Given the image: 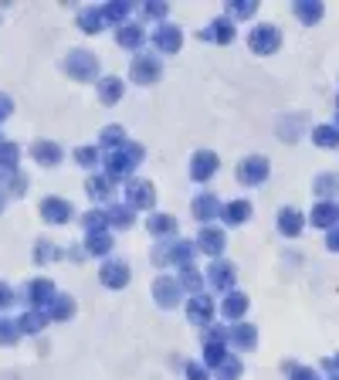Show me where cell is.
<instances>
[{"mask_svg": "<svg viewBox=\"0 0 339 380\" xmlns=\"http://www.w3.org/2000/svg\"><path fill=\"white\" fill-rule=\"evenodd\" d=\"M143 156H146V150H143L139 143H129V139H126L119 150H109V156H106V177L112 183L126 180V177H129V173L143 163Z\"/></svg>", "mask_w": 339, "mask_h": 380, "instance_id": "obj_1", "label": "cell"}, {"mask_svg": "<svg viewBox=\"0 0 339 380\" xmlns=\"http://www.w3.org/2000/svg\"><path fill=\"white\" fill-rule=\"evenodd\" d=\"M194 251H197V244L194 241H163V244H156V251H153V261L156 265H190V259H194Z\"/></svg>", "mask_w": 339, "mask_h": 380, "instance_id": "obj_2", "label": "cell"}, {"mask_svg": "<svg viewBox=\"0 0 339 380\" xmlns=\"http://www.w3.org/2000/svg\"><path fill=\"white\" fill-rule=\"evenodd\" d=\"M65 72L78 82H92V78H99V58L92 51H72L65 58Z\"/></svg>", "mask_w": 339, "mask_h": 380, "instance_id": "obj_3", "label": "cell"}, {"mask_svg": "<svg viewBox=\"0 0 339 380\" xmlns=\"http://www.w3.org/2000/svg\"><path fill=\"white\" fill-rule=\"evenodd\" d=\"M156 204V190L150 180H136V177H129L126 180V207H133V211H150Z\"/></svg>", "mask_w": 339, "mask_h": 380, "instance_id": "obj_4", "label": "cell"}, {"mask_svg": "<svg viewBox=\"0 0 339 380\" xmlns=\"http://www.w3.org/2000/svg\"><path fill=\"white\" fill-rule=\"evenodd\" d=\"M278 45H282V34H278L275 24H258V28H251V34H248V48H251L255 55H275Z\"/></svg>", "mask_w": 339, "mask_h": 380, "instance_id": "obj_5", "label": "cell"}, {"mask_svg": "<svg viewBox=\"0 0 339 380\" xmlns=\"http://www.w3.org/2000/svg\"><path fill=\"white\" fill-rule=\"evenodd\" d=\"M160 72H163V65L156 55H136L133 65H129V75L136 85H156L160 82Z\"/></svg>", "mask_w": 339, "mask_h": 380, "instance_id": "obj_6", "label": "cell"}, {"mask_svg": "<svg viewBox=\"0 0 339 380\" xmlns=\"http://www.w3.org/2000/svg\"><path fill=\"white\" fill-rule=\"evenodd\" d=\"M268 160L265 156H245L241 163H238V183H245V187H258V183L268 180Z\"/></svg>", "mask_w": 339, "mask_h": 380, "instance_id": "obj_7", "label": "cell"}, {"mask_svg": "<svg viewBox=\"0 0 339 380\" xmlns=\"http://www.w3.org/2000/svg\"><path fill=\"white\" fill-rule=\"evenodd\" d=\"M234 278H238V275H234L231 261L214 259L211 265H207V278H204V282H207L211 289H217V292H234Z\"/></svg>", "mask_w": 339, "mask_h": 380, "instance_id": "obj_8", "label": "cell"}, {"mask_svg": "<svg viewBox=\"0 0 339 380\" xmlns=\"http://www.w3.org/2000/svg\"><path fill=\"white\" fill-rule=\"evenodd\" d=\"M180 295H184V289H180V282L177 278H170V275H160L153 282V299L160 309H173V305H180Z\"/></svg>", "mask_w": 339, "mask_h": 380, "instance_id": "obj_9", "label": "cell"}, {"mask_svg": "<svg viewBox=\"0 0 339 380\" xmlns=\"http://www.w3.org/2000/svg\"><path fill=\"white\" fill-rule=\"evenodd\" d=\"M184 45V31L177 28V24H160L153 31V48L160 55H177Z\"/></svg>", "mask_w": 339, "mask_h": 380, "instance_id": "obj_10", "label": "cell"}, {"mask_svg": "<svg viewBox=\"0 0 339 380\" xmlns=\"http://www.w3.org/2000/svg\"><path fill=\"white\" fill-rule=\"evenodd\" d=\"M187 320L194 322V326H201V330H207L211 326V320H214V299H207V295H190L187 299Z\"/></svg>", "mask_w": 339, "mask_h": 380, "instance_id": "obj_11", "label": "cell"}, {"mask_svg": "<svg viewBox=\"0 0 339 380\" xmlns=\"http://www.w3.org/2000/svg\"><path fill=\"white\" fill-rule=\"evenodd\" d=\"M217 170H221V160H217V153L214 150H201V153H194V160H190V177L197 183L204 180H211Z\"/></svg>", "mask_w": 339, "mask_h": 380, "instance_id": "obj_12", "label": "cell"}, {"mask_svg": "<svg viewBox=\"0 0 339 380\" xmlns=\"http://www.w3.org/2000/svg\"><path fill=\"white\" fill-rule=\"evenodd\" d=\"M24 295H28L31 309H41V313H45L48 305H51V299H55L58 292H55V282H51V278H34V282H28Z\"/></svg>", "mask_w": 339, "mask_h": 380, "instance_id": "obj_13", "label": "cell"}, {"mask_svg": "<svg viewBox=\"0 0 339 380\" xmlns=\"http://www.w3.org/2000/svg\"><path fill=\"white\" fill-rule=\"evenodd\" d=\"M194 244H197L201 251H207V255L221 259V251H224V244H228V234H224V228H217V224H207V228H201V234H197Z\"/></svg>", "mask_w": 339, "mask_h": 380, "instance_id": "obj_14", "label": "cell"}, {"mask_svg": "<svg viewBox=\"0 0 339 380\" xmlns=\"http://www.w3.org/2000/svg\"><path fill=\"white\" fill-rule=\"evenodd\" d=\"M234 34H238V31H234V21H231V17H214V21H211V24L201 31L204 41H214V45H231Z\"/></svg>", "mask_w": 339, "mask_h": 380, "instance_id": "obj_15", "label": "cell"}, {"mask_svg": "<svg viewBox=\"0 0 339 380\" xmlns=\"http://www.w3.org/2000/svg\"><path fill=\"white\" fill-rule=\"evenodd\" d=\"M221 207H224V204H221L211 190H204V194H197V197H194V217L201 221L204 228H207L211 221H217V217H221Z\"/></svg>", "mask_w": 339, "mask_h": 380, "instance_id": "obj_16", "label": "cell"}, {"mask_svg": "<svg viewBox=\"0 0 339 380\" xmlns=\"http://www.w3.org/2000/svg\"><path fill=\"white\" fill-rule=\"evenodd\" d=\"M99 282L106 289H126L129 286V265L126 261H106L102 272H99Z\"/></svg>", "mask_w": 339, "mask_h": 380, "instance_id": "obj_17", "label": "cell"}, {"mask_svg": "<svg viewBox=\"0 0 339 380\" xmlns=\"http://www.w3.org/2000/svg\"><path fill=\"white\" fill-rule=\"evenodd\" d=\"M72 204L65 197H45L41 200V217H45L48 224H65V221H72Z\"/></svg>", "mask_w": 339, "mask_h": 380, "instance_id": "obj_18", "label": "cell"}, {"mask_svg": "<svg viewBox=\"0 0 339 380\" xmlns=\"http://www.w3.org/2000/svg\"><path fill=\"white\" fill-rule=\"evenodd\" d=\"M309 221H312L316 228H323V231L336 228L339 224V204L336 200H319V204L312 207V214H309Z\"/></svg>", "mask_w": 339, "mask_h": 380, "instance_id": "obj_19", "label": "cell"}, {"mask_svg": "<svg viewBox=\"0 0 339 380\" xmlns=\"http://www.w3.org/2000/svg\"><path fill=\"white\" fill-rule=\"evenodd\" d=\"M116 41H119L123 48H129V51H136V48H143V41H146V31H143V24L126 21V24L116 28Z\"/></svg>", "mask_w": 339, "mask_h": 380, "instance_id": "obj_20", "label": "cell"}, {"mask_svg": "<svg viewBox=\"0 0 339 380\" xmlns=\"http://www.w3.org/2000/svg\"><path fill=\"white\" fill-rule=\"evenodd\" d=\"M302 228H306V217H302L299 207H282V211H278V231H282L285 238H295Z\"/></svg>", "mask_w": 339, "mask_h": 380, "instance_id": "obj_21", "label": "cell"}, {"mask_svg": "<svg viewBox=\"0 0 339 380\" xmlns=\"http://www.w3.org/2000/svg\"><path fill=\"white\" fill-rule=\"evenodd\" d=\"M31 156L41 163V167H55V163H62V146L51 143V139H38L31 146Z\"/></svg>", "mask_w": 339, "mask_h": 380, "instance_id": "obj_22", "label": "cell"}, {"mask_svg": "<svg viewBox=\"0 0 339 380\" xmlns=\"http://www.w3.org/2000/svg\"><path fill=\"white\" fill-rule=\"evenodd\" d=\"M228 340H231L238 350H255V347H258V330L248 326V322H238V326L228 330Z\"/></svg>", "mask_w": 339, "mask_h": 380, "instance_id": "obj_23", "label": "cell"}, {"mask_svg": "<svg viewBox=\"0 0 339 380\" xmlns=\"http://www.w3.org/2000/svg\"><path fill=\"white\" fill-rule=\"evenodd\" d=\"M48 322H65V320H72L75 316V299L72 295H55L51 299V305H48Z\"/></svg>", "mask_w": 339, "mask_h": 380, "instance_id": "obj_24", "label": "cell"}, {"mask_svg": "<svg viewBox=\"0 0 339 380\" xmlns=\"http://www.w3.org/2000/svg\"><path fill=\"white\" fill-rule=\"evenodd\" d=\"M248 305H251V299L245 292H228L224 303H221V313H224V320H241L248 313Z\"/></svg>", "mask_w": 339, "mask_h": 380, "instance_id": "obj_25", "label": "cell"}, {"mask_svg": "<svg viewBox=\"0 0 339 380\" xmlns=\"http://www.w3.org/2000/svg\"><path fill=\"white\" fill-rule=\"evenodd\" d=\"M221 217H224V224H231V228L245 224L248 217H251V200H231V204H224V207H221Z\"/></svg>", "mask_w": 339, "mask_h": 380, "instance_id": "obj_26", "label": "cell"}, {"mask_svg": "<svg viewBox=\"0 0 339 380\" xmlns=\"http://www.w3.org/2000/svg\"><path fill=\"white\" fill-rule=\"evenodd\" d=\"M146 228H150V234H153V238H160V241H170V238L177 234V221H173L170 214H150Z\"/></svg>", "mask_w": 339, "mask_h": 380, "instance_id": "obj_27", "label": "cell"}, {"mask_svg": "<svg viewBox=\"0 0 339 380\" xmlns=\"http://www.w3.org/2000/svg\"><path fill=\"white\" fill-rule=\"evenodd\" d=\"M177 282H180V289H187L190 295H201V289H204V275H201L197 265H180Z\"/></svg>", "mask_w": 339, "mask_h": 380, "instance_id": "obj_28", "label": "cell"}, {"mask_svg": "<svg viewBox=\"0 0 339 380\" xmlns=\"http://www.w3.org/2000/svg\"><path fill=\"white\" fill-rule=\"evenodd\" d=\"M123 92H126V85H123V82H119L116 75L99 78V99H102L106 106H116V102L123 99Z\"/></svg>", "mask_w": 339, "mask_h": 380, "instance_id": "obj_29", "label": "cell"}, {"mask_svg": "<svg viewBox=\"0 0 339 380\" xmlns=\"http://www.w3.org/2000/svg\"><path fill=\"white\" fill-rule=\"evenodd\" d=\"M295 17L299 21H306V24H319L323 21V14H326V7L319 4V0H295Z\"/></svg>", "mask_w": 339, "mask_h": 380, "instance_id": "obj_30", "label": "cell"}, {"mask_svg": "<svg viewBox=\"0 0 339 380\" xmlns=\"http://www.w3.org/2000/svg\"><path fill=\"white\" fill-rule=\"evenodd\" d=\"M312 143H316L319 150H336L339 146V129L333 126V122H323V126L312 129Z\"/></svg>", "mask_w": 339, "mask_h": 380, "instance_id": "obj_31", "label": "cell"}, {"mask_svg": "<svg viewBox=\"0 0 339 380\" xmlns=\"http://www.w3.org/2000/svg\"><path fill=\"white\" fill-rule=\"evenodd\" d=\"M106 221H109V228H133L136 211H133V207H126V204H112V207L106 211Z\"/></svg>", "mask_w": 339, "mask_h": 380, "instance_id": "obj_32", "label": "cell"}, {"mask_svg": "<svg viewBox=\"0 0 339 380\" xmlns=\"http://www.w3.org/2000/svg\"><path fill=\"white\" fill-rule=\"evenodd\" d=\"M48 326V316L41 309H28L21 320H17V333H41Z\"/></svg>", "mask_w": 339, "mask_h": 380, "instance_id": "obj_33", "label": "cell"}, {"mask_svg": "<svg viewBox=\"0 0 339 380\" xmlns=\"http://www.w3.org/2000/svg\"><path fill=\"white\" fill-rule=\"evenodd\" d=\"M312 190H316L323 200H336L339 197V177L336 173H319L316 183H312Z\"/></svg>", "mask_w": 339, "mask_h": 380, "instance_id": "obj_34", "label": "cell"}, {"mask_svg": "<svg viewBox=\"0 0 339 380\" xmlns=\"http://www.w3.org/2000/svg\"><path fill=\"white\" fill-rule=\"evenodd\" d=\"M224 357H228V347H224L221 340H207V343H204V367L217 370V367L224 364Z\"/></svg>", "mask_w": 339, "mask_h": 380, "instance_id": "obj_35", "label": "cell"}, {"mask_svg": "<svg viewBox=\"0 0 339 380\" xmlns=\"http://www.w3.org/2000/svg\"><path fill=\"white\" fill-rule=\"evenodd\" d=\"M85 251H89V255H109V251H112V234H109V231H92V234L85 238Z\"/></svg>", "mask_w": 339, "mask_h": 380, "instance_id": "obj_36", "label": "cell"}, {"mask_svg": "<svg viewBox=\"0 0 339 380\" xmlns=\"http://www.w3.org/2000/svg\"><path fill=\"white\" fill-rule=\"evenodd\" d=\"M85 190H89L95 200H109V197H112V190H116V183L109 180L106 173H99V177H89Z\"/></svg>", "mask_w": 339, "mask_h": 380, "instance_id": "obj_37", "label": "cell"}, {"mask_svg": "<svg viewBox=\"0 0 339 380\" xmlns=\"http://www.w3.org/2000/svg\"><path fill=\"white\" fill-rule=\"evenodd\" d=\"M17 160H21V146H17V143H11V139H0V170L14 173Z\"/></svg>", "mask_w": 339, "mask_h": 380, "instance_id": "obj_38", "label": "cell"}, {"mask_svg": "<svg viewBox=\"0 0 339 380\" xmlns=\"http://www.w3.org/2000/svg\"><path fill=\"white\" fill-rule=\"evenodd\" d=\"M129 11H133V4H106V7H99V14H102V21L106 24H126V17H129Z\"/></svg>", "mask_w": 339, "mask_h": 380, "instance_id": "obj_39", "label": "cell"}, {"mask_svg": "<svg viewBox=\"0 0 339 380\" xmlns=\"http://www.w3.org/2000/svg\"><path fill=\"white\" fill-rule=\"evenodd\" d=\"M78 28L85 31V34H99V31L106 28V21L99 14V7H85L82 14H78Z\"/></svg>", "mask_w": 339, "mask_h": 380, "instance_id": "obj_40", "label": "cell"}, {"mask_svg": "<svg viewBox=\"0 0 339 380\" xmlns=\"http://www.w3.org/2000/svg\"><path fill=\"white\" fill-rule=\"evenodd\" d=\"M214 374H217V380H238L241 374H245V364H241L238 357H231V353H228V357H224V364L217 367Z\"/></svg>", "mask_w": 339, "mask_h": 380, "instance_id": "obj_41", "label": "cell"}, {"mask_svg": "<svg viewBox=\"0 0 339 380\" xmlns=\"http://www.w3.org/2000/svg\"><path fill=\"white\" fill-rule=\"evenodd\" d=\"M82 224H85V231H89V234H92V231H109L106 211H85V214H82Z\"/></svg>", "mask_w": 339, "mask_h": 380, "instance_id": "obj_42", "label": "cell"}, {"mask_svg": "<svg viewBox=\"0 0 339 380\" xmlns=\"http://www.w3.org/2000/svg\"><path fill=\"white\" fill-rule=\"evenodd\" d=\"M126 143V129L123 126H106L102 129V146H109V150H119Z\"/></svg>", "mask_w": 339, "mask_h": 380, "instance_id": "obj_43", "label": "cell"}, {"mask_svg": "<svg viewBox=\"0 0 339 380\" xmlns=\"http://www.w3.org/2000/svg\"><path fill=\"white\" fill-rule=\"evenodd\" d=\"M75 163H78V167H85V170L99 167V150H95V146H78V150H75Z\"/></svg>", "mask_w": 339, "mask_h": 380, "instance_id": "obj_44", "label": "cell"}, {"mask_svg": "<svg viewBox=\"0 0 339 380\" xmlns=\"http://www.w3.org/2000/svg\"><path fill=\"white\" fill-rule=\"evenodd\" d=\"M258 11V4L255 0H238V4H228V14L231 17H251Z\"/></svg>", "mask_w": 339, "mask_h": 380, "instance_id": "obj_45", "label": "cell"}, {"mask_svg": "<svg viewBox=\"0 0 339 380\" xmlns=\"http://www.w3.org/2000/svg\"><path fill=\"white\" fill-rule=\"evenodd\" d=\"M58 255H62V251H58L51 241H38V248H34V259L41 261V265H45V261H51V259H58Z\"/></svg>", "mask_w": 339, "mask_h": 380, "instance_id": "obj_46", "label": "cell"}, {"mask_svg": "<svg viewBox=\"0 0 339 380\" xmlns=\"http://www.w3.org/2000/svg\"><path fill=\"white\" fill-rule=\"evenodd\" d=\"M285 370H289V377H292V380H319V374H316L312 367H295V364H289Z\"/></svg>", "mask_w": 339, "mask_h": 380, "instance_id": "obj_47", "label": "cell"}, {"mask_svg": "<svg viewBox=\"0 0 339 380\" xmlns=\"http://www.w3.org/2000/svg\"><path fill=\"white\" fill-rule=\"evenodd\" d=\"M17 322H7V320H0V343H17Z\"/></svg>", "mask_w": 339, "mask_h": 380, "instance_id": "obj_48", "label": "cell"}, {"mask_svg": "<svg viewBox=\"0 0 339 380\" xmlns=\"http://www.w3.org/2000/svg\"><path fill=\"white\" fill-rule=\"evenodd\" d=\"M187 380H207V367L204 364H187Z\"/></svg>", "mask_w": 339, "mask_h": 380, "instance_id": "obj_49", "label": "cell"}, {"mask_svg": "<svg viewBox=\"0 0 339 380\" xmlns=\"http://www.w3.org/2000/svg\"><path fill=\"white\" fill-rule=\"evenodd\" d=\"M143 14L146 17H163L167 14V4H143Z\"/></svg>", "mask_w": 339, "mask_h": 380, "instance_id": "obj_50", "label": "cell"}, {"mask_svg": "<svg viewBox=\"0 0 339 380\" xmlns=\"http://www.w3.org/2000/svg\"><path fill=\"white\" fill-rule=\"evenodd\" d=\"M11 303H14V292H11L7 282H0V309H7Z\"/></svg>", "mask_w": 339, "mask_h": 380, "instance_id": "obj_51", "label": "cell"}, {"mask_svg": "<svg viewBox=\"0 0 339 380\" xmlns=\"http://www.w3.org/2000/svg\"><path fill=\"white\" fill-rule=\"evenodd\" d=\"M326 248H329V251H339V224H336V228H329V238H326Z\"/></svg>", "mask_w": 339, "mask_h": 380, "instance_id": "obj_52", "label": "cell"}, {"mask_svg": "<svg viewBox=\"0 0 339 380\" xmlns=\"http://www.w3.org/2000/svg\"><path fill=\"white\" fill-rule=\"evenodd\" d=\"M7 116H11V99L0 92V119H7Z\"/></svg>", "mask_w": 339, "mask_h": 380, "instance_id": "obj_53", "label": "cell"}, {"mask_svg": "<svg viewBox=\"0 0 339 380\" xmlns=\"http://www.w3.org/2000/svg\"><path fill=\"white\" fill-rule=\"evenodd\" d=\"M323 367H326V370H333V374H339V353H336V357H329Z\"/></svg>", "mask_w": 339, "mask_h": 380, "instance_id": "obj_54", "label": "cell"}, {"mask_svg": "<svg viewBox=\"0 0 339 380\" xmlns=\"http://www.w3.org/2000/svg\"><path fill=\"white\" fill-rule=\"evenodd\" d=\"M0 211H4V194H0Z\"/></svg>", "mask_w": 339, "mask_h": 380, "instance_id": "obj_55", "label": "cell"}, {"mask_svg": "<svg viewBox=\"0 0 339 380\" xmlns=\"http://www.w3.org/2000/svg\"><path fill=\"white\" fill-rule=\"evenodd\" d=\"M329 380H339V374H333V377H329Z\"/></svg>", "mask_w": 339, "mask_h": 380, "instance_id": "obj_56", "label": "cell"}]
</instances>
